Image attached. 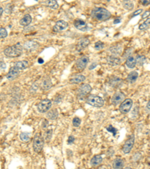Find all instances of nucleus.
I'll use <instances>...</instances> for the list:
<instances>
[{"mask_svg": "<svg viewBox=\"0 0 150 169\" xmlns=\"http://www.w3.org/2000/svg\"><path fill=\"white\" fill-rule=\"evenodd\" d=\"M67 27H68V23L67 22H65V20H59L57 21L56 23L54 25L53 29L54 32H59L64 30Z\"/></svg>", "mask_w": 150, "mask_h": 169, "instance_id": "obj_13", "label": "nucleus"}, {"mask_svg": "<svg viewBox=\"0 0 150 169\" xmlns=\"http://www.w3.org/2000/svg\"><path fill=\"white\" fill-rule=\"evenodd\" d=\"M91 15L94 19L99 21H104L111 17V13L104 8H95L92 11Z\"/></svg>", "mask_w": 150, "mask_h": 169, "instance_id": "obj_1", "label": "nucleus"}, {"mask_svg": "<svg viewBox=\"0 0 150 169\" xmlns=\"http://www.w3.org/2000/svg\"><path fill=\"white\" fill-rule=\"evenodd\" d=\"M58 116H59V112H58L57 109L56 108L49 110V112L47 114L48 118H49L50 120H56L58 117Z\"/></svg>", "mask_w": 150, "mask_h": 169, "instance_id": "obj_26", "label": "nucleus"}, {"mask_svg": "<svg viewBox=\"0 0 150 169\" xmlns=\"http://www.w3.org/2000/svg\"><path fill=\"white\" fill-rule=\"evenodd\" d=\"M133 105V102L131 99H126L120 105L119 110L122 114H127L130 111L131 107Z\"/></svg>", "mask_w": 150, "mask_h": 169, "instance_id": "obj_7", "label": "nucleus"}, {"mask_svg": "<svg viewBox=\"0 0 150 169\" xmlns=\"http://www.w3.org/2000/svg\"><path fill=\"white\" fill-rule=\"evenodd\" d=\"M89 40L87 38H83L78 41L77 44V51H81L82 50H83L89 45Z\"/></svg>", "mask_w": 150, "mask_h": 169, "instance_id": "obj_15", "label": "nucleus"}, {"mask_svg": "<svg viewBox=\"0 0 150 169\" xmlns=\"http://www.w3.org/2000/svg\"><path fill=\"white\" fill-rule=\"evenodd\" d=\"M20 138L23 142H28L30 141V135L27 132H22L20 135Z\"/></svg>", "mask_w": 150, "mask_h": 169, "instance_id": "obj_29", "label": "nucleus"}, {"mask_svg": "<svg viewBox=\"0 0 150 169\" xmlns=\"http://www.w3.org/2000/svg\"><path fill=\"white\" fill-rule=\"evenodd\" d=\"M140 2L143 5H148L150 4V0H142Z\"/></svg>", "mask_w": 150, "mask_h": 169, "instance_id": "obj_40", "label": "nucleus"}, {"mask_svg": "<svg viewBox=\"0 0 150 169\" xmlns=\"http://www.w3.org/2000/svg\"><path fill=\"white\" fill-rule=\"evenodd\" d=\"M20 71L18 70L15 66L12 67V68L10 69L9 72L7 74V75H6V78L9 80H14V79H15L16 78L18 77V75H19L20 74Z\"/></svg>", "mask_w": 150, "mask_h": 169, "instance_id": "obj_14", "label": "nucleus"}, {"mask_svg": "<svg viewBox=\"0 0 150 169\" xmlns=\"http://www.w3.org/2000/svg\"><path fill=\"white\" fill-rule=\"evenodd\" d=\"M86 103L88 105H91V106L96 107V108H101L104 105V99L100 96L98 95H89L86 99Z\"/></svg>", "mask_w": 150, "mask_h": 169, "instance_id": "obj_3", "label": "nucleus"}, {"mask_svg": "<svg viewBox=\"0 0 150 169\" xmlns=\"http://www.w3.org/2000/svg\"><path fill=\"white\" fill-rule=\"evenodd\" d=\"M92 91V87L89 84H82L80 87L77 89V95L78 98H80V97H84L86 95L90 93V92Z\"/></svg>", "mask_w": 150, "mask_h": 169, "instance_id": "obj_6", "label": "nucleus"}, {"mask_svg": "<svg viewBox=\"0 0 150 169\" xmlns=\"http://www.w3.org/2000/svg\"><path fill=\"white\" fill-rule=\"evenodd\" d=\"M126 95L122 92H116L112 97V102L113 105H118L119 104H122L124 101L126 100Z\"/></svg>", "mask_w": 150, "mask_h": 169, "instance_id": "obj_10", "label": "nucleus"}, {"mask_svg": "<svg viewBox=\"0 0 150 169\" xmlns=\"http://www.w3.org/2000/svg\"><path fill=\"white\" fill-rule=\"evenodd\" d=\"M85 80V76L82 75V74H78V75H76L74 78H71L69 82H70L71 84H80V83L83 82Z\"/></svg>", "mask_w": 150, "mask_h": 169, "instance_id": "obj_19", "label": "nucleus"}, {"mask_svg": "<svg viewBox=\"0 0 150 169\" xmlns=\"http://www.w3.org/2000/svg\"><path fill=\"white\" fill-rule=\"evenodd\" d=\"M142 12H143V10H142V9H139V10H137V11H136V12H134V13L132 14H131V17H135V16L139 15V14H140Z\"/></svg>", "mask_w": 150, "mask_h": 169, "instance_id": "obj_37", "label": "nucleus"}, {"mask_svg": "<svg viewBox=\"0 0 150 169\" xmlns=\"http://www.w3.org/2000/svg\"><path fill=\"white\" fill-rule=\"evenodd\" d=\"M52 107V102L48 99H45L39 102L38 105V110L40 113H46L50 110Z\"/></svg>", "mask_w": 150, "mask_h": 169, "instance_id": "obj_5", "label": "nucleus"}, {"mask_svg": "<svg viewBox=\"0 0 150 169\" xmlns=\"http://www.w3.org/2000/svg\"><path fill=\"white\" fill-rule=\"evenodd\" d=\"M89 59L87 56H83L77 60L76 62V68L79 71H83L87 65L89 63Z\"/></svg>", "mask_w": 150, "mask_h": 169, "instance_id": "obj_9", "label": "nucleus"}, {"mask_svg": "<svg viewBox=\"0 0 150 169\" xmlns=\"http://www.w3.org/2000/svg\"><path fill=\"white\" fill-rule=\"evenodd\" d=\"M5 67L6 65L5 64L4 62L2 60H1V69H2V70H4V69H5Z\"/></svg>", "mask_w": 150, "mask_h": 169, "instance_id": "obj_42", "label": "nucleus"}, {"mask_svg": "<svg viewBox=\"0 0 150 169\" xmlns=\"http://www.w3.org/2000/svg\"><path fill=\"white\" fill-rule=\"evenodd\" d=\"M44 144V140L39 133L35 135L33 140V150L35 153H39L43 149Z\"/></svg>", "mask_w": 150, "mask_h": 169, "instance_id": "obj_4", "label": "nucleus"}, {"mask_svg": "<svg viewBox=\"0 0 150 169\" xmlns=\"http://www.w3.org/2000/svg\"><path fill=\"white\" fill-rule=\"evenodd\" d=\"M107 63L110 65L115 66V65H118L120 64V59L119 57H116V56H110V57H108Z\"/></svg>", "mask_w": 150, "mask_h": 169, "instance_id": "obj_21", "label": "nucleus"}, {"mask_svg": "<svg viewBox=\"0 0 150 169\" xmlns=\"http://www.w3.org/2000/svg\"><path fill=\"white\" fill-rule=\"evenodd\" d=\"M104 47H105V44H104V43H102L101 42H96L95 44V48L97 50H100L103 49Z\"/></svg>", "mask_w": 150, "mask_h": 169, "instance_id": "obj_34", "label": "nucleus"}, {"mask_svg": "<svg viewBox=\"0 0 150 169\" xmlns=\"http://www.w3.org/2000/svg\"><path fill=\"white\" fill-rule=\"evenodd\" d=\"M72 123L74 127H79L80 123H81V120H80L79 117H74V119H73Z\"/></svg>", "mask_w": 150, "mask_h": 169, "instance_id": "obj_32", "label": "nucleus"}, {"mask_svg": "<svg viewBox=\"0 0 150 169\" xmlns=\"http://www.w3.org/2000/svg\"><path fill=\"white\" fill-rule=\"evenodd\" d=\"M14 66L17 68L18 70L22 71L24 70V69H27L29 66V63L28 61L26 60H22V61H19V62H17L14 65Z\"/></svg>", "mask_w": 150, "mask_h": 169, "instance_id": "obj_18", "label": "nucleus"}, {"mask_svg": "<svg viewBox=\"0 0 150 169\" xmlns=\"http://www.w3.org/2000/svg\"><path fill=\"white\" fill-rule=\"evenodd\" d=\"M149 24H150V18H149V19H147L146 21H145L144 23H143L142 24L140 25L139 29H141V30L146 29L149 26Z\"/></svg>", "mask_w": 150, "mask_h": 169, "instance_id": "obj_31", "label": "nucleus"}, {"mask_svg": "<svg viewBox=\"0 0 150 169\" xmlns=\"http://www.w3.org/2000/svg\"><path fill=\"white\" fill-rule=\"evenodd\" d=\"M146 108H147V110L150 112V100L149 101V102L147 103V105H146Z\"/></svg>", "mask_w": 150, "mask_h": 169, "instance_id": "obj_44", "label": "nucleus"}, {"mask_svg": "<svg viewBox=\"0 0 150 169\" xmlns=\"http://www.w3.org/2000/svg\"><path fill=\"white\" fill-rule=\"evenodd\" d=\"M98 169H107V168L105 165H101V166H100V167H99Z\"/></svg>", "mask_w": 150, "mask_h": 169, "instance_id": "obj_46", "label": "nucleus"}, {"mask_svg": "<svg viewBox=\"0 0 150 169\" xmlns=\"http://www.w3.org/2000/svg\"><path fill=\"white\" fill-rule=\"evenodd\" d=\"M74 141H75V138H74V136H72V135L69 136V140H68V143H69V144H73Z\"/></svg>", "mask_w": 150, "mask_h": 169, "instance_id": "obj_38", "label": "nucleus"}, {"mask_svg": "<svg viewBox=\"0 0 150 169\" xmlns=\"http://www.w3.org/2000/svg\"><path fill=\"white\" fill-rule=\"evenodd\" d=\"M0 35H1L2 38H5L8 35V32H7L5 29L3 28V27H1V29H0Z\"/></svg>", "mask_w": 150, "mask_h": 169, "instance_id": "obj_35", "label": "nucleus"}, {"mask_svg": "<svg viewBox=\"0 0 150 169\" xmlns=\"http://www.w3.org/2000/svg\"><path fill=\"white\" fill-rule=\"evenodd\" d=\"M48 122L47 121V120H43V122H42V125H41V126H42V129H45L46 128L48 127Z\"/></svg>", "mask_w": 150, "mask_h": 169, "instance_id": "obj_39", "label": "nucleus"}, {"mask_svg": "<svg viewBox=\"0 0 150 169\" xmlns=\"http://www.w3.org/2000/svg\"><path fill=\"white\" fill-rule=\"evenodd\" d=\"M134 144V135H131L128 138L127 141H126V143L124 144L123 148H122V151H123L124 153H129L131 152V150L133 148Z\"/></svg>", "mask_w": 150, "mask_h": 169, "instance_id": "obj_8", "label": "nucleus"}, {"mask_svg": "<svg viewBox=\"0 0 150 169\" xmlns=\"http://www.w3.org/2000/svg\"><path fill=\"white\" fill-rule=\"evenodd\" d=\"M136 60H137V63H138V65H143V63H145V61H146V57L143 55H139L136 58Z\"/></svg>", "mask_w": 150, "mask_h": 169, "instance_id": "obj_30", "label": "nucleus"}, {"mask_svg": "<svg viewBox=\"0 0 150 169\" xmlns=\"http://www.w3.org/2000/svg\"><path fill=\"white\" fill-rule=\"evenodd\" d=\"M124 169H132V168H130V167H126V168H124Z\"/></svg>", "mask_w": 150, "mask_h": 169, "instance_id": "obj_48", "label": "nucleus"}, {"mask_svg": "<svg viewBox=\"0 0 150 169\" xmlns=\"http://www.w3.org/2000/svg\"><path fill=\"white\" fill-rule=\"evenodd\" d=\"M44 4H45L47 6H48L49 8H53V9H57V8H59V5H58L57 2L55 1V0L47 1V2H44Z\"/></svg>", "mask_w": 150, "mask_h": 169, "instance_id": "obj_27", "label": "nucleus"}, {"mask_svg": "<svg viewBox=\"0 0 150 169\" xmlns=\"http://www.w3.org/2000/svg\"><path fill=\"white\" fill-rule=\"evenodd\" d=\"M149 162H150V158H149Z\"/></svg>", "mask_w": 150, "mask_h": 169, "instance_id": "obj_49", "label": "nucleus"}, {"mask_svg": "<svg viewBox=\"0 0 150 169\" xmlns=\"http://www.w3.org/2000/svg\"><path fill=\"white\" fill-rule=\"evenodd\" d=\"M74 27H76L77 29L81 30L83 32H86L88 29V24L86 23L85 21L80 19H77L74 22Z\"/></svg>", "mask_w": 150, "mask_h": 169, "instance_id": "obj_11", "label": "nucleus"}, {"mask_svg": "<svg viewBox=\"0 0 150 169\" xmlns=\"http://www.w3.org/2000/svg\"><path fill=\"white\" fill-rule=\"evenodd\" d=\"M2 13H3V8H2V7H1L0 8V15H1V17L2 16Z\"/></svg>", "mask_w": 150, "mask_h": 169, "instance_id": "obj_45", "label": "nucleus"}, {"mask_svg": "<svg viewBox=\"0 0 150 169\" xmlns=\"http://www.w3.org/2000/svg\"><path fill=\"white\" fill-rule=\"evenodd\" d=\"M110 51L111 53H113V54H116V55H119L120 53H122V47L119 44H117V45H114L110 47Z\"/></svg>", "mask_w": 150, "mask_h": 169, "instance_id": "obj_25", "label": "nucleus"}, {"mask_svg": "<svg viewBox=\"0 0 150 169\" xmlns=\"http://www.w3.org/2000/svg\"><path fill=\"white\" fill-rule=\"evenodd\" d=\"M102 157L101 156H99V155H96L94 157H92L90 160V163L92 166H97V165H99L102 162Z\"/></svg>", "mask_w": 150, "mask_h": 169, "instance_id": "obj_24", "label": "nucleus"}, {"mask_svg": "<svg viewBox=\"0 0 150 169\" xmlns=\"http://www.w3.org/2000/svg\"><path fill=\"white\" fill-rule=\"evenodd\" d=\"M41 86L42 89H44V90H48V89H50L52 87V81L50 80V78L49 77L44 78Z\"/></svg>", "mask_w": 150, "mask_h": 169, "instance_id": "obj_17", "label": "nucleus"}, {"mask_svg": "<svg viewBox=\"0 0 150 169\" xmlns=\"http://www.w3.org/2000/svg\"><path fill=\"white\" fill-rule=\"evenodd\" d=\"M96 65H97V64H96V63H94V64L91 65V66L89 67V69L91 70V69H94V68H95V66H96Z\"/></svg>", "mask_w": 150, "mask_h": 169, "instance_id": "obj_43", "label": "nucleus"}, {"mask_svg": "<svg viewBox=\"0 0 150 169\" xmlns=\"http://www.w3.org/2000/svg\"><path fill=\"white\" fill-rule=\"evenodd\" d=\"M122 5H123L124 8L127 10H131L133 9L134 8L133 2H131V1H128V0L123 1V2H122Z\"/></svg>", "mask_w": 150, "mask_h": 169, "instance_id": "obj_28", "label": "nucleus"}, {"mask_svg": "<svg viewBox=\"0 0 150 169\" xmlns=\"http://www.w3.org/2000/svg\"><path fill=\"white\" fill-rule=\"evenodd\" d=\"M52 132H53V131H52V129H49V130H48V131L46 132V133H45V139L48 141H49L51 139Z\"/></svg>", "mask_w": 150, "mask_h": 169, "instance_id": "obj_36", "label": "nucleus"}, {"mask_svg": "<svg viewBox=\"0 0 150 169\" xmlns=\"http://www.w3.org/2000/svg\"><path fill=\"white\" fill-rule=\"evenodd\" d=\"M32 22V17L29 14H26L24 17L20 20V24L23 27H27Z\"/></svg>", "mask_w": 150, "mask_h": 169, "instance_id": "obj_20", "label": "nucleus"}, {"mask_svg": "<svg viewBox=\"0 0 150 169\" xmlns=\"http://www.w3.org/2000/svg\"><path fill=\"white\" fill-rule=\"evenodd\" d=\"M23 46L21 45L20 43H17L15 45L8 47L4 50L5 55L9 57H19L23 52Z\"/></svg>", "mask_w": 150, "mask_h": 169, "instance_id": "obj_2", "label": "nucleus"}, {"mask_svg": "<svg viewBox=\"0 0 150 169\" xmlns=\"http://www.w3.org/2000/svg\"><path fill=\"white\" fill-rule=\"evenodd\" d=\"M106 129H107V130L109 132L113 133V135L114 136L116 135V133H117V132H118L117 129H116L115 127H113V126H112V125H109V126H107Z\"/></svg>", "mask_w": 150, "mask_h": 169, "instance_id": "obj_33", "label": "nucleus"}, {"mask_svg": "<svg viewBox=\"0 0 150 169\" xmlns=\"http://www.w3.org/2000/svg\"><path fill=\"white\" fill-rule=\"evenodd\" d=\"M149 15H150V11H146L145 13H143V14L142 15V17L143 18V19H144V18L149 17Z\"/></svg>", "mask_w": 150, "mask_h": 169, "instance_id": "obj_41", "label": "nucleus"}, {"mask_svg": "<svg viewBox=\"0 0 150 169\" xmlns=\"http://www.w3.org/2000/svg\"><path fill=\"white\" fill-rule=\"evenodd\" d=\"M136 64H137V60H136V58L134 57L133 56L129 57L127 59V60H126V65H127L129 69H133V68H134Z\"/></svg>", "mask_w": 150, "mask_h": 169, "instance_id": "obj_23", "label": "nucleus"}, {"mask_svg": "<svg viewBox=\"0 0 150 169\" xmlns=\"http://www.w3.org/2000/svg\"><path fill=\"white\" fill-rule=\"evenodd\" d=\"M125 166V160L121 158H116L113 162V167L114 169H123Z\"/></svg>", "mask_w": 150, "mask_h": 169, "instance_id": "obj_16", "label": "nucleus"}, {"mask_svg": "<svg viewBox=\"0 0 150 169\" xmlns=\"http://www.w3.org/2000/svg\"><path fill=\"white\" fill-rule=\"evenodd\" d=\"M38 48V44L36 42H34V41H29L26 42L23 45V48H24L26 51H34L37 48Z\"/></svg>", "mask_w": 150, "mask_h": 169, "instance_id": "obj_12", "label": "nucleus"}, {"mask_svg": "<svg viewBox=\"0 0 150 169\" xmlns=\"http://www.w3.org/2000/svg\"><path fill=\"white\" fill-rule=\"evenodd\" d=\"M120 22V20H116L114 21V23H119Z\"/></svg>", "mask_w": 150, "mask_h": 169, "instance_id": "obj_47", "label": "nucleus"}, {"mask_svg": "<svg viewBox=\"0 0 150 169\" xmlns=\"http://www.w3.org/2000/svg\"><path fill=\"white\" fill-rule=\"evenodd\" d=\"M138 78V73L137 72H132L128 75L126 80L129 84H134Z\"/></svg>", "mask_w": 150, "mask_h": 169, "instance_id": "obj_22", "label": "nucleus"}]
</instances>
